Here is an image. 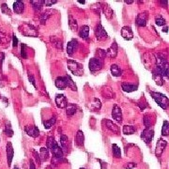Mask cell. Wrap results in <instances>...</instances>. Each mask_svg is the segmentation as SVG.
I'll return each instance as SVG.
<instances>
[{"label": "cell", "mask_w": 169, "mask_h": 169, "mask_svg": "<svg viewBox=\"0 0 169 169\" xmlns=\"http://www.w3.org/2000/svg\"><path fill=\"white\" fill-rule=\"evenodd\" d=\"M69 27H70V28H71L72 31H73V32L78 31V24H77V22H76L71 15L69 16Z\"/></svg>", "instance_id": "836d02e7"}, {"label": "cell", "mask_w": 169, "mask_h": 169, "mask_svg": "<svg viewBox=\"0 0 169 169\" xmlns=\"http://www.w3.org/2000/svg\"><path fill=\"white\" fill-rule=\"evenodd\" d=\"M80 169H86V168H84V167H81Z\"/></svg>", "instance_id": "6125c7cd"}, {"label": "cell", "mask_w": 169, "mask_h": 169, "mask_svg": "<svg viewBox=\"0 0 169 169\" xmlns=\"http://www.w3.org/2000/svg\"><path fill=\"white\" fill-rule=\"evenodd\" d=\"M47 149H49V150L52 152L55 156V158L57 159H62L64 153H63V149H60V147L58 146V144L57 143V141L55 140L54 136H48L47 138Z\"/></svg>", "instance_id": "6da1fadb"}, {"label": "cell", "mask_w": 169, "mask_h": 169, "mask_svg": "<svg viewBox=\"0 0 169 169\" xmlns=\"http://www.w3.org/2000/svg\"><path fill=\"white\" fill-rule=\"evenodd\" d=\"M1 10H2V12L4 14H8V15H11V11H10V9H9V7L7 6V4H2V6H1Z\"/></svg>", "instance_id": "f6af8a7d"}, {"label": "cell", "mask_w": 169, "mask_h": 169, "mask_svg": "<svg viewBox=\"0 0 169 169\" xmlns=\"http://www.w3.org/2000/svg\"><path fill=\"white\" fill-rule=\"evenodd\" d=\"M166 146H167V142L165 140H163V138L158 139L157 144H156V149H155V154L157 157H160V156L163 153Z\"/></svg>", "instance_id": "8fae6325"}, {"label": "cell", "mask_w": 169, "mask_h": 169, "mask_svg": "<svg viewBox=\"0 0 169 169\" xmlns=\"http://www.w3.org/2000/svg\"><path fill=\"white\" fill-rule=\"evenodd\" d=\"M155 59H156V67L160 70L163 76L169 78V62L167 61V59L160 54L155 56Z\"/></svg>", "instance_id": "7a4b0ae2"}, {"label": "cell", "mask_w": 169, "mask_h": 169, "mask_svg": "<svg viewBox=\"0 0 169 169\" xmlns=\"http://www.w3.org/2000/svg\"><path fill=\"white\" fill-rule=\"evenodd\" d=\"M143 122H144V125L146 126V129H150L152 122H151V119H150V116L149 114H146L143 118Z\"/></svg>", "instance_id": "f35d334b"}, {"label": "cell", "mask_w": 169, "mask_h": 169, "mask_svg": "<svg viewBox=\"0 0 169 169\" xmlns=\"http://www.w3.org/2000/svg\"><path fill=\"white\" fill-rule=\"evenodd\" d=\"M30 4L32 5V8L35 11H40L44 5V1L43 0H31Z\"/></svg>", "instance_id": "83f0119b"}, {"label": "cell", "mask_w": 169, "mask_h": 169, "mask_svg": "<svg viewBox=\"0 0 169 169\" xmlns=\"http://www.w3.org/2000/svg\"><path fill=\"white\" fill-rule=\"evenodd\" d=\"M112 150H113V155L115 158H121V150L119 149V147L116 144H113L112 145Z\"/></svg>", "instance_id": "8d00e7d4"}, {"label": "cell", "mask_w": 169, "mask_h": 169, "mask_svg": "<svg viewBox=\"0 0 169 169\" xmlns=\"http://www.w3.org/2000/svg\"><path fill=\"white\" fill-rule=\"evenodd\" d=\"M155 24L157 25H159V27H163V25H164L166 24V21L163 16L158 15V16H156V18H155Z\"/></svg>", "instance_id": "b9f144b4"}, {"label": "cell", "mask_w": 169, "mask_h": 169, "mask_svg": "<svg viewBox=\"0 0 169 169\" xmlns=\"http://www.w3.org/2000/svg\"><path fill=\"white\" fill-rule=\"evenodd\" d=\"M150 95L152 99L155 101V102L157 103L161 108H163V110H166L169 108V99L164 94L160 93V92L150 91Z\"/></svg>", "instance_id": "3957f363"}, {"label": "cell", "mask_w": 169, "mask_h": 169, "mask_svg": "<svg viewBox=\"0 0 169 169\" xmlns=\"http://www.w3.org/2000/svg\"><path fill=\"white\" fill-rule=\"evenodd\" d=\"M159 3H160V4H163V7L165 8V9H167V3H168L167 1H160Z\"/></svg>", "instance_id": "9f6ffc18"}, {"label": "cell", "mask_w": 169, "mask_h": 169, "mask_svg": "<svg viewBox=\"0 0 169 169\" xmlns=\"http://www.w3.org/2000/svg\"><path fill=\"white\" fill-rule=\"evenodd\" d=\"M152 79L156 85H158V86L163 85V76L157 67H155L152 71Z\"/></svg>", "instance_id": "9c48e42d"}, {"label": "cell", "mask_w": 169, "mask_h": 169, "mask_svg": "<svg viewBox=\"0 0 169 169\" xmlns=\"http://www.w3.org/2000/svg\"><path fill=\"white\" fill-rule=\"evenodd\" d=\"M79 37L83 40H87L89 37V27L88 25H83L79 29Z\"/></svg>", "instance_id": "484cf974"}, {"label": "cell", "mask_w": 169, "mask_h": 169, "mask_svg": "<svg viewBox=\"0 0 169 169\" xmlns=\"http://www.w3.org/2000/svg\"><path fill=\"white\" fill-rule=\"evenodd\" d=\"M4 133H5L6 135H8L9 137H11L12 135H13V131H12V129H11L10 123H8V124L6 125V128H5Z\"/></svg>", "instance_id": "ee69618b"}, {"label": "cell", "mask_w": 169, "mask_h": 169, "mask_svg": "<svg viewBox=\"0 0 169 169\" xmlns=\"http://www.w3.org/2000/svg\"><path fill=\"white\" fill-rule=\"evenodd\" d=\"M102 125L105 126L107 130H109L110 132L114 133V134H119V128L116 123H114L113 121L109 120V119H102L101 121Z\"/></svg>", "instance_id": "30bf717a"}, {"label": "cell", "mask_w": 169, "mask_h": 169, "mask_svg": "<svg viewBox=\"0 0 169 169\" xmlns=\"http://www.w3.org/2000/svg\"><path fill=\"white\" fill-rule=\"evenodd\" d=\"M50 40H51V42H52V44H53L55 47H57V49H60V50H62V48H63V44H62V42L60 41V40H58L57 38H56V37H51L50 38Z\"/></svg>", "instance_id": "e575fe53"}, {"label": "cell", "mask_w": 169, "mask_h": 169, "mask_svg": "<svg viewBox=\"0 0 169 169\" xmlns=\"http://www.w3.org/2000/svg\"><path fill=\"white\" fill-rule=\"evenodd\" d=\"M148 17H149V14H148L147 11L141 12V13H139L136 17V20H135L136 24L140 28L146 27L147 22H148Z\"/></svg>", "instance_id": "7c38bea8"}, {"label": "cell", "mask_w": 169, "mask_h": 169, "mask_svg": "<svg viewBox=\"0 0 169 169\" xmlns=\"http://www.w3.org/2000/svg\"><path fill=\"white\" fill-rule=\"evenodd\" d=\"M102 67H103V61L101 59H98L96 57L91 58L88 62V68L91 72H99L102 69Z\"/></svg>", "instance_id": "8992f818"}, {"label": "cell", "mask_w": 169, "mask_h": 169, "mask_svg": "<svg viewBox=\"0 0 169 169\" xmlns=\"http://www.w3.org/2000/svg\"><path fill=\"white\" fill-rule=\"evenodd\" d=\"M96 55L98 56V57H96V58L103 60L105 58V57H106V51L102 50V49H98L97 52H96Z\"/></svg>", "instance_id": "7bdbcfd3"}, {"label": "cell", "mask_w": 169, "mask_h": 169, "mask_svg": "<svg viewBox=\"0 0 169 169\" xmlns=\"http://www.w3.org/2000/svg\"><path fill=\"white\" fill-rule=\"evenodd\" d=\"M137 87L138 86L137 85H134V84H130V83H122L121 84V88L124 92H134V91H136L137 90Z\"/></svg>", "instance_id": "44dd1931"}, {"label": "cell", "mask_w": 169, "mask_h": 169, "mask_svg": "<svg viewBox=\"0 0 169 169\" xmlns=\"http://www.w3.org/2000/svg\"><path fill=\"white\" fill-rule=\"evenodd\" d=\"M21 56L23 58H28V55H27V51H25V45L22 43L21 45Z\"/></svg>", "instance_id": "bcb514c9"}, {"label": "cell", "mask_w": 169, "mask_h": 169, "mask_svg": "<svg viewBox=\"0 0 169 169\" xmlns=\"http://www.w3.org/2000/svg\"><path fill=\"white\" fill-rule=\"evenodd\" d=\"M57 1V0H44V5L50 7V6H53L54 4H56Z\"/></svg>", "instance_id": "681fc988"}, {"label": "cell", "mask_w": 169, "mask_h": 169, "mask_svg": "<svg viewBox=\"0 0 169 169\" xmlns=\"http://www.w3.org/2000/svg\"><path fill=\"white\" fill-rule=\"evenodd\" d=\"M39 154H40V158H41L42 163L45 162L49 158V149L47 148H45V147H42V148H41L40 153H39Z\"/></svg>", "instance_id": "f546056e"}, {"label": "cell", "mask_w": 169, "mask_h": 169, "mask_svg": "<svg viewBox=\"0 0 169 169\" xmlns=\"http://www.w3.org/2000/svg\"><path fill=\"white\" fill-rule=\"evenodd\" d=\"M56 105L58 108L62 109V108H66L67 105H68V101L67 98L65 97L64 94H57L56 96Z\"/></svg>", "instance_id": "5bb4252c"}, {"label": "cell", "mask_w": 169, "mask_h": 169, "mask_svg": "<svg viewBox=\"0 0 169 169\" xmlns=\"http://www.w3.org/2000/svg\"><path fill=\"white\" fill-rule=\"evenodd\" d=\"M13 10H14L15 13H17V14H22L24 12V2L20 1V0L14 2L13 3Z\"/></svg>", "instance_id": "cb8c5ba5"}, {"label": "cell", "mask_w": 169, "mask_h": 169, "mask_svg": "<svg viewBox=\"0 0 169 169\" xmlns=\"http://www.w3.org/2000/svg\"><path fill=\"white\" fill-rule=\"evenodd\" d=\"M84 143H85L84 133L81 131V130H79V131H78L77 134H76V136H75V144H76L77 147H83Z\"/></svg>", "instance_id": "7402d4cb"}, {"label": "cell", "mask_w": 169, "mask_h": 169, "mask_svg": "<svg viewBox=\"0 0 169 169\" xmlns=\"http://www.w3.org/2000/svg\"><path fill=\"white\" fill-rule=\"evenodd\" d=\"M122 132L124 134L130 135V134H133L136 132V128L133 125H124L123 129H122Z\"/></svg>", "instance_id": "4dcf8cb0"}, {"label": "cell", "mask_w": 169, "mask_h": 169, "mask_svg": "<svg viewBox=\"0 0 169 169\" xmlns=\"http://www.w3.org/2000/svg\"><path fill=\"white\" fill-rule=\"evenodd\" d=\"M6 151H7V160H8V165L10 166L11 165V162H12V159H13V156H14V149H13V147H12V144L10 142H9L7 144V149H6Z\"/></svg>", "instance_id": "d6986e66"}, {"label": "cell", "mask_w": 169, "mask_h": 169, "mask_svg": "<svg viewBox=\"0 0 169 169\" xmlns=\"http://www.w3.org/2000/svg\"><path fill=\"white\" fill-rule=\"evenodd\" d=\"M66 82H67V87H69L72 91H77V86L74 83V81L72 79V77L70 75H66Z\"/></svg>", "instance_id": "d6a6232c"}, {"label": "cell", "mask_w": 169, "mask_h": 169, "mask_svg": "<svg viewBox=\"0 0 169 169\" xmlns=\"http://www.w3.org/2000/svg\"><path fill=\"white\" fill-rule=\"evenodd\" d=\"M7 40V36L5 33H3L2 31H0V43H2V42H5Z\"/></svg>", "instance_id": "816d5d0a"}, {"label": "cell", "mask_w": 169, "mask_h": 169, "mask_svg": "<svg viewBox=\"0 0 169 169\" xmlns=\"http://www.w3.org/2000/svg\"><path fill=\"white\" fill-rule=\"evenodd\" d=\"M78 45H79V42L76 40V39H72V41H70L68 42L67 45V54L69 56H72L73 53L75 52V50L78 48Z\"/></svg>", "instance_id": "ac0fdd59"}, {"label": "cell", "mask_w": 169, "mask_h": 169, "mask_svg": "<svg viewBox=\"0 0 169 169\" xmlns=\"http://www.w3.org/2000/svg\"><path fill=\"white\" fill-rule=\"evenodd\" d=\"M126 4H132V3H134V1L133 0H131V1H128V0H126V1H124Z\"/></svg>", "instance_id": "6f0895ef"}, {"label": "cell", "mask_w": 169, "mask_h": 169, "mask_svg": "<svg viewBox=\"0 0 169 169\" xmlns=\"http://www.w3.org/2000/svg\"><path fill=\"white\" fill-rule=\"evenodd\" d=\"M101 94H102V96H103V98H105V99H112L114 97L113 90L111 89V87H109L107 86L102 88Z\"/></svg>", "instance_id": "f1b7e54d"}, {"label": "cell", "mask_w": 169, "mask_h": 169, "mask_svg": "<svg viewBox=\"0 0 169 169\" xmlns=\"http://www.w3.org/2000/svg\"><path fill=\"white\" fill-rule=\"evenodd\" d=\"M112 118L114 120L118 121V122H121L122 121V112L120 107L118 105H115L112 110Z\"/></svg>", "instance_id": "9a60e30c"}, {"label": "cell", "mask_w": 169, "mask_h": 169, "mask_svg": "<svg viewBox=\"0 0 169 169\" xmlns=\"http://www.w3.org/2000/svg\"><path fill=\"white\" fill-rule=\"evenodd\" d=\"M19 31L25 37H38V29L34 27V25L24 23L23 24H21L19 27Z\"/></svg>", "instance_id": "277c9868"}, {"label": "cell", "mask_w": 169, "mask_h": 169, "mask_svg": "<svg viewBox=\"0 0 169 169\" xmlns=\"http://www.w3.org/2000/svg\"><path fill=\"white\" fill-rule=\"evenodd\" d=\"M28 80H29V82L34 86V87H36V81H35V78H34V76L32 75V74H30V72H28Z\"/></svg>", "instance_id": "f907efd6"}, {"label": "cell", "mask_w": 169, "mask_h": 169, "mask_svg": "<svg viewBox=\"0 0 169 169\" xmlns=\"http://www.w3.org/2000/svg\"><path fill=\"white\" fill-rule=\"evenodd\" d=\"M17 45H18V39L13 34V35H12V46H13V47H17Z\"/></svg>", "instance_id": "f5cc1de1"}, {"label": "cell", "mask_w": 169, "mask_h": 169, "mask_svg": "<svg viewBox=\"0 0 169 169\" xmlns=\"http://www.w3.org/2000/svg\"><path fill=\"white\" fill-rule=\"evenodd\" d=\"M78 2L81 3V4H85V3H86V1H84V0H83V1H78Z\"/></svg>", "instance_id": "91938a15"}, {"label": "cell", "mask_w": 169, "mask_h": 169, "mask_svg": "<svg viewBox=\"0 0 169 169\" xmlns=\"http://www.w3.org/2000/svg\"><path fill=\"white\" fill-rule=\"evenodd\" d=\"M29 169H36V165H35V163L33 160L29 161Z\"/></svg>", "instance_id": "db71d44e"}, {"label": "cell", "mask_w": 169, "mask_h": 169, "mask_svg": "<svg viewBox=\"0 0 169 169\" xmlns=\"http://www.w3.org/2000/svg\"><path fill=\"white\" fill-rule=\"evenodd\" d=\"M56 121H57V119L55 118H51L50 119H48V120H45V121H43V126H44V128L45 129H50L52 126H53L55 123H56Z\"/></svg>", "instance_id": "60d3db41"}, {"label": "cell", "mask_w": 169, "mask_h": 169, "mask_svg": "<svg viewBox=\"0 0 169 169\" xmlns=\"http://www.w3.org/2000/svg\"><path fill=\"white\" fill-rule=\"evenodd\" d=\"M101 9H102V12L105 13V17L108 19V20H111L113 15H114V11L113 9H111V7L108 5V4H103L101 6Z\"/></svg>", "instance_id": "603a6c76"}, {"label": "cell", "mask_w": 169, "mask_h": 169, "mask_svg": "<svg viewBox=\"0 0 169 169\" xmlns=\"http://www.w3.org/2000/svg\"><path fill=\"white\" fill-rule=\"evenodd\" d=\"M52 13H53V12H52L51 10H47V11L43 12V13H42V15H41V24H45L46 21L48 20V18L51 16Z\"/></svg>", "instance_id": "ab89813d"}, {"label": "cell", "mask_w": 169, "mask_h": 169, "mask_svg": "<svg viewBox=\"0 0 169 169\" xmlns=\"http://www.w3.org/2000/svg\"><path fill=\"white\" fill-rule=\"evenodd\" d=\"M77 110V106L74 105V103H69L68 102V105L66 106V114L68 116H72L75 112Z\"/></svg>", "instance_id": "1f68e13d"}, {"label": "cell", "mask_w": 169, "mask_h": 169, "mask_svg": "<svg viewBox=\"0 0 169 169\" xmlns=\"http://www.w3.org/2000/svg\"><path fill=\"white\" fill-rule=\"evenodd\" d=\"M163 32H166V33H167V32H168V28H167V27H166V28H163Z\"/></svg>", "instance_id": "680465c9"}, {"label": "cell", "mask_w": 169, "mask_h": 169, "mask_svg": "<svg viewBox=\"0 0 169 169\" xmlns=\"http://www.w3.org/2000/svg\"><path fill=\"white\" fill-rule=\"evenodd\" d=\"M110 71H111V73L113 76L115 77H119L122 75V70L120 69L119 66H118L116 64H113L111 65V68H110Z\"/></svg>", "instance_id": "4316f807"}, {"label": "cell", "mask_w": 169, "mask_h": 169, "mask_svg": "<svg viewBox=\"0 0 169 169\" xmlns=\"http://www.w3.org/2000/svg\"><path fill=\"white\" fill-rule=\"evenodd\" d=\"M118 43H116V41H114V42L111 44V46L106 50V56H108L110 58H116V57L118 56Z\"/></svg>", "instance_id": "2e32d148"}, {"label": "cell", "mask_w": 169, "mask_h": 169, "mask_svg": "<svg viewBox=\"0 0 169 169\" xmlns=\"http://www.w3.org/2000/svg\"><path fill=\"white\" fill-rule=\"evenodd\" d=\"M101 101L98 98H94L93 102L91 103V105H90V108H91L93 111H99L101 109Z\"/></svg>", "instance_id": "d590c367"}, {"label": "cell", "mask_w": 169, "mask_h": 169, "mask_svg": "<svg viewBox=\"0 0 169 169\" xmlns=\"http://www.w3.org/2000/svg\"><path fill=\"white\" fill-rule=\"evenodd\" d=\"M154 136V131L150 128V129H145L144 131L141 133V139L144 141L146 144H150L152 139Z\"/></svg>", "instance_id": "ba28073f"}, {"label": "cell", "mask_w": 169, "mask_h": 169, "mask_svg": "<svg viewBox=\"0 0 169 169\" xmlns=\"http://www.w3.org/2000/svg\"><path fill=\"white\" fill-rule=\"evenodd\" d=\"M24 132L33 138H37L39 135H40V130H39V128L35 125L25 126L24 127Z\"/></svg>", "instance_id": "4fadbf2b"}, {"label": "cell", "mask_w": 169, "mask_h": 169, "mask_svg": "<svg viewBox=\"0 0 169 169\" xmlns=\"http://www.w3.org/2000/svg\"><path fill=\"white\" fill-rule=\"evenodd\" d=\"M120 33H121V36H122V38L124 39V40H126V41H131V40H133L134 33H133L132 28H130V27H123L121 28Z\"/></svg>", "instance_id": "e0dca14e"}, {"label": "cell", "mask_w": 169, "mask_h": 169, "mask_svg": "<svg viewBox=\"0 0 169 169\" xmlns=\"http://www.w3.org/2000/svg\"><path fill=\"white\" fill-rule=\"evenodd\" d=\"M136 166V163H125L124 164V168L125 169H133V168H134Z\"/></svg>", "instance_id": "c3c4849f"}, {"label": "cell", "mask_w": 169, "mask_h": 169, "mask_svg": "<svg viewBox=\"0 0 169 169\" xmlns=\"http://www.w3.org/2000/svg\"><path fill=\"white\" fill-rule=\"evenodd\" d=\"M55 86L60 89V90H64L65 88L67 87V82H66V77L65 76H60L57 77L56 81H55Z\"/></svg>", "instance_id": "ffe728a7"}, {"label": "cell", "mask_w": 169, "mask_h": 169, "mask_svg": "<svg viewBox=\"0 0 169 169\" xmlns=\"http://www.w3.org/2000/svg\"><path fill=\"white\" fill-rule=\"evenodd\" d=\"M162 135L163 136H168L169 135V121L164 120L162 127Z\"/></svg>", "instance_id": "74e56055"}, {"label": "cell", "mask_w": 169, "mask_h": 169, "mask_svg": "<svg viewBox=\"0 0 169 169\" xmlns=\"http://www.w3.org/2000/svg\"><path fill=\"white\" fill-rule=\"evenodd\" d=\"M13 169H19V167H17V166H14V167H13Z\"/></svg>", "instance_id": "94428289"}, {"label": "cell", "mask_w": 169, "mask_h": 169, "mask_svg": "<svg viewBox=\"0 0 169 169\" xmlns=\"http://www.w3.org/2000/svg\"><path fill=\"white\" fill-rule=\"evenodd\" d=\"M97 160H98V159H97ZM98 162H100V163H101V169H105V168L106 167V163L102 162V161H101V160H98Z\"/></svg>", "instance_id": "11a10c76"}, {"label": "cell", "mask_w": 169, "mask_h": 169, "mask_svg": "<svg viewBox=\"0 0 169 169\" xmlns=\"http://www.w3.org/2000/svg\"><path fill=\"white\" fill-rule=\"evenodd\" d=\"M67 66L69 71L75 76H82L84 73V68L82 64L78 63L77 61H74L72 59H69L67 61Z\"/></svg>", "instance_id": "5b68a950"}, {"label": "cell", "mask_w": 169, "mask_h": 169, "mask_svg": "<svg viewBox=\"0 0 169 169\" xmlns=\"http://www.w3.org/2000/svg\"><path fill=\"white\" fill-rule=\"evenodd\" d=\"M60 145L64 151H68L69 149V138L65 134H60Z\"/></svg>", "instance_id": "d4e9b609"}, {"label": "cell", "mask_w": 169, "mask_h": 169, "mask_svg": "<svg viewBox=\"0 0 169 169\" xmlns=\"http://www.w3.org/2000/svg\"><path fill=\"white\" fill-rule=\"evenodd\" d=\"M33 155H34V157L36 159V162L39 163V165H41L42 161H41V158H40V154H39L36 150H33Z\"/></svg>", "instance_id": "7dc6e473"}, {"label": "cell", "mask_w": 169, "mask_h": 169, "mask_svg": "<svg viewBox=\"0 0 169 169\" xmlns=\"http://www.w3.org/2000/svg\"><path fill=\"white\" fill-rule=\"evenodd\" d=\"M95 36L98 41H105L108 39V34L105 31V29L103 28V27L101 25V24H98V25L95 28Z\"/></svg>", "instance_id": "52a82bcc"}]
</instances>
